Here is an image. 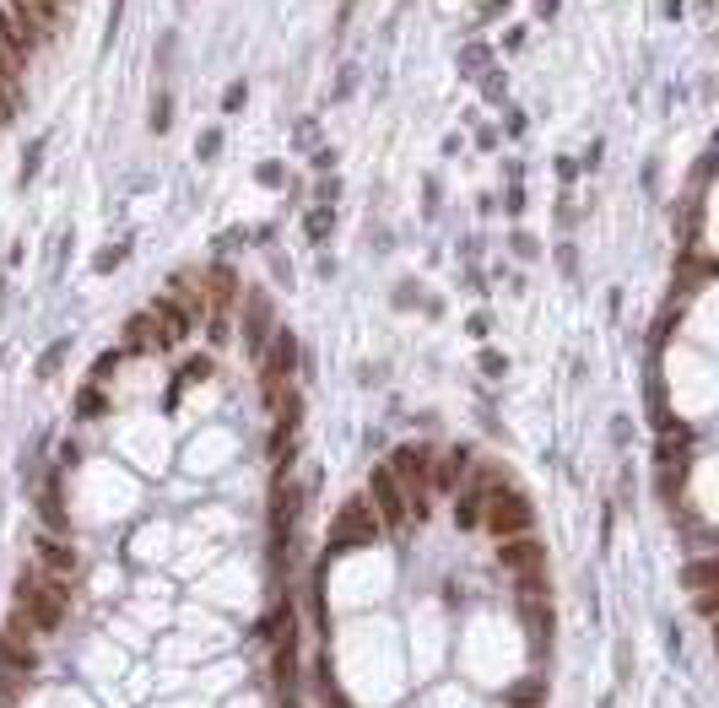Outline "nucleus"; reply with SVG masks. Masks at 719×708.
<instances>
[{
	"label": "nucleus",
	"instance_id": "1",
	"mask_svg": "<svg viewBox=\"0 0 719 708\" xmlns=\"http://www.w3.org/2000/svg\"><path fill=\"white\" fill-rule=\"evenodd\" d=\"M65 584L71 579H38V573L17 579V611L33 622V633H55L65 622Z\"/></svg>",
	"mask_w": 719,
	"mask_h": 708
},
{
	"label": "nucleus",
	"instance_id": "2",
	"mask_svg": "<svg viewBox=\"0 0 719 708\" xmlns=\"http://www.w3.org/2000/svg\"><path fill=\"white\" fill-rule=\"evenodd\" d=\"M428 444H401L395 449V460H390V476L401 482V492H406V509L411 514H428Z\"/></svg>",
	"mask_w": 719,
	"mask_h": 708
},
{
	"label": "nucleus",
	"instance_id": "3",
	"mask_svg": "<svg viewBox=\"0 0 719 708\" xmlns=\"http://www.w3.org/2000/svg\"><path fill=\"white\" fill-rule=\"evenodd\" d=\"M368 509L379 514V525H384V536H395V530H406V519H411V509H406V492H401V482L390 476V465H374V476H368Z\"/></svg>",
	"mask_w": 719,
	"mask_h": 708
},
{
	"label": "nucleus",
	"instance_id": "4",
	"mask_svg": "<svg viewBox=\"0 0 719 708\" xmlns=\"http://www.w3.org/2000/svg\"><path fill=\"white\" fill-rule=\"evenodd\" d=\"M379 536H384V525H379V514L368 509V498H352V503L336 514V525H330V552L368 546V541H379Z\"/></svg>",
	"mask_w": 719,
	"mask_h": 708
},
{
	"label": "nucleus",
	"instance_id": "5",
	"mask_svg": "<svg viewBox=\"0 0 719 708\" xmlns=\"http://www.w3.org/2000/svg\"><path fill=\"white\" fill-rule=\"evenodd\" d=\"M482 519H487V530H492L498 541L525 536V530H530V503L519 498L514 487H498V492H487V509H482Z\"/></svg>",
	"mask_w": 719,
	"mask_h": 708
},
{
	"label": "nucleus",
	"instance_id": "6",
	"mask_svg": "<svg viewBox=\"0 0 719 708\" xmlns=\"http://www.w3.org/2000/svg\"><path fill=\"white\" fill-rule=\"evenodd\" d=\"M498 568L514 573V579L541 573V568H547V546L530 536V530H525V536H509V541H498Z\"/></svg>",
	"mask_w": 719,
	"mask_h": 708
},
{
	"label": "nucleus",
	"instance_id": "7",
	"mask_svg": "<svg viewBox=\"0 0 719 708\" xmlns=\"http://www.w3.org/2000/svg\"><path fill=\"white\" fill-rule=\"evenodd\" d=\"M292 368H298V341H292V330H276L271 357H265V395H271V400L287 390Z\"/></svg>",
	"mask_w": 719,
	"mask_h": 708
},
{
	"label": "nucleus",
	"instance_id": "8",
	"mask_svg": "<svg viewBox=\"0 0 719 708\" xmlns=\"http://www.w3.org/2000/svg\"><path fill=\"white\" fill-rule=\"evenodd\" d=\"M146 314H152V330H157V346H163V352H168V346H179L184 336H190V325H195V319L184 314L173 298H157Z\"/></svg>",
	"mask_w": 719,
	"mask_h": 708
},
{
	"label": "nucleus",
	"instance_id": "9",
	"mask_svg": "<svg viewBox=\"0 0 719 708\" xmlns=\"http://www.w3.org/2000/svg\"><path fill=\"white\" fill-rule=\"evenodd\" d=\"M33 552H38V563H44L55 579H76V552L65 541H55V536H38L33 541Z\"/></svg>",
	"mask_w": 719,
	"mask_h": 708
},
{
	"label": "nucleus",
	"instance_id": "10",
	"mask_svg": "<svg viewBox=\"0 0 719 708\" xmlns=\"http://www.w3.org/2000/svg\"><path fill=\"white\" fill-rule=\"evenodd\" d=\"M33 665H38V654H33L28 638H22V633H0V671L33 676Z\"/></svg>",
	"mask_w": 719,
	"mask_h": 708
},
{
	"label": "nucleus",
	"instance_id": "11",
	"mask_svg": "<svg viewBox=\"0 0 719 708\" xmlns=\"http://www.w3.org/2000/svg\"><path fill=\"white\" fill-rule=\"evenodd\" d=\"M271 525H276V536H292V530H298V487H292V482H276Z\"/></svg>",
	"mask_w": 719,
	"mask_h": 708
},
{
	"label": "nucleus",
	"instance_id": "12",
	"mask_svg": "<svg viewBox=\"0 0 719 708\" xmlns=\"http://www.w3.org/2000/svg\"><path fill=\"white\" fill-rule=\"evenodd\" d=\"M465 465H471V454H465V449H455L449 460L428 465V487H433V492H460L455 482H460V471H465Z\"/></svg>",
	"mask_w": 719,
	"mask_h": 708
},
{
	"label": "nucleus",
	"instance_id": "13",
	"mask_svg": "<svg viewBox=\"0 0 719 708\" xmlns=\"http://www.w3.org/2000/svg\"><path fill=\"white\" fill-rule=\"evenodd\" d=\"M125 336H130V346H136V352H163V346H157V330H152V314H136Z\"/></svg>",
	"mask_w": 719,
	"mask_h": 708
},
{
	"label": "nucleus",
	"instance_id": "14",
	"mask_svg": "<svg viewBox=\"0 0 719 708\" xmlns=\"http://www.w3.org/2000/svg\"><path fill=\"white\" fill-rule=\"evenodd\" d=\"M265 336V298H249V346H260Z\"/></svg>",
	"mask_w": 719,
	"mask_h": 708
},
{
	"label": "nucleus",
	"instance_id": "15",
	"mask_svg": "<svg viewBox=\"0 0 719 708\" xmlns=\"http://www.w3.org/2000/svg\"><path fill=\"white\" fill-rule=\"evenodd\" d=\"M709 579H714V563H692V568H687V584H692L698 595H709Z\"/></svg>",
	"mask_w": 719,
	"mask_h": 708
},
{
	"label": "nucleus",
	"instance_id": "16",
	"mask_svg": "<svg viewBox=\"0 0 719 708\" xmlns=\"http://www.w3.org/2000/svg\"><path fill=\"white\" fill-rule=\"evenodd\" d=\"M476 514H482V498H476V492H471V498H465L460 509H455V519H460V525H471Z\"/></svg>",
	"mask_w": 719,
	"mask_h": 708
},
{
	"label": "nucleus",
	"instance_id": "17",
	"mask_svg": "<svg viewBox=\"0 0 719 708\" xmlns=\"http://www.w3.org/2000/svg\"><path fill=\"white\" fill-rule=\"evenodd\" d=\"M460 65H465V71H482V65H487V49H482V44H471V49H465V60H460Z\"/></svg>",
	"mask_w": 719,
	"mask_h": 708
},
{
	"label": "nucleus",
	"instance_id": "18",
	"mask_svg": "<svg viewBox=\"0 0 719 708\" xmlns=\"http://www.w3.org/2000/svg\"><path fill=\"white\" fill-rule=\"evenodd\" d=\"M244 98H249L244 82H233V87H228V98H222V109H228V114H233V109H244Z\"/></svg>",
	"mask_w": 719,
	"mask_h": 708
},
{
	"label": "nucleus",
	"instance_id": "19",
	"mask_svg": "<svg viewBox=\"0 0 719 708\" xmlns=\"http://www.w3.org/2000/svg\"><path fill=\"white\" fill-rule=\"evenodd\" d=\"M168 119H173L168 98H157V109H152V130H168Z\"/></svg>",
	"mask_w": 719,
	"mask_h": 708
}]
</instances>
